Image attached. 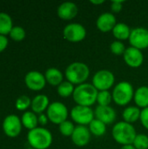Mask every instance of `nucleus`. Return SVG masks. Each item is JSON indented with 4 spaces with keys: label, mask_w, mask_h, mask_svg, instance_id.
<instances>
[{
    "label": "nucleus",
    "mask_w": 148,
    "mask_h": 149,
    "mask_svg": "<svg viewBox=\"0 0 148 149\" xmlns=\"http://www.w3.org/2000/svg\"><path fill=\"white\" fill-rule=\"evenodd\" d=\"M24 81L27 87L33 91L42 90L46 83L44 75H43L41 72L38 71L29 72L24 77Z\"/></svg>",
    "instance_id": "12"
},
{
    "label": "nucleus",
    "mask_w": 148,
    "mask_h": 149,
    "mask_svg": "<svg viewBox=\"0 0 148 149\" xmlns=\"http://www.w3.org/2000/svg\"><path fill=\"white\" fill-rule=\"evenodd\" d=\"M79 12V9L76 3L72 2H64L62 3L57 10L58 16L64 20L73 19Z\"/></svg>",
    "instance_id": "17"
},
{
    "label": "nucleus",
    "mask_w": 148,
    "mask_h": 149,
    "mask_svg": "<svg viewBox=\"0 0 148 149\" xmlns=\"http://www.w3.org/2000/svg\"><path fill=\"white\" fill-rule=\"evenodd\" d=\"M120 149H136L133 146V144L132 145H126V146H122Z\"/></svg>",
    "instance_id": "38"
},
{
    "label": "nucleus",
    "mask_w": 148,
    "mask_h": 149,
    "mask_svg": "<svg viewBox=\"0 0 148 149\" xmlns=\"http://www.w3.org/2000/svg\"><path fill=\"white\" fill-rule=\"evenodd\" d=\"M110 50L111 52L115 55H123L126 50L124 43H122L120 40H115L110 45Z\"/></svg>",
    "instance_id": "32"
},
{
    "label": "nucleus",
    "mask_w": 148,
    "mask_h": 149,
    "mask_svg": "<svg viewBox=\"0 0 148 149\" xmlns=\"http://www.w3.org/2000/svg\"><path fill=\"white\" fill-rule=\"evenodd\" d=\"M90 2H91L92 3H93V4H101V3H103L105 1H104V0H99V1H98V0H97V1H96V0H91Z\"/></svg>",
    "instance_id": "37"
},
{
    "label": "nucleus",
    "mask_w": 148,
    "mask_h": 149,
    "mask_svg": "<svg viewBox=\"0 0 148 149\" xmlns=\"http://www.w3.org/2000/svg\"><path fill=\"white\" fill-rule=\"evenodd\" d=\"M68 113L66 106L59 101L51 103L46 111V115L49 120L58 125H60L64 121L67 120Z\"/></svg>",
    "instance_id": "7"
},
{
    "label": "nucleus",
    "mask_w": 148,
    "mask_h": 149,
    "mask_svg": "<svg viewBox=\"0 0 148 149\" xmlns=\"http://www.w3.org/2000/svg\"><path fill=\"white\" fill-rule=\"evenodd\" d=\"M44 77L46 81L53 86H58L63 82L64 79L62 72L55 67H51L47 69Z\"/></svg>",
    "instance_id": "19"
},
{
    "label": "nucleus",
    "mask_w": 148,
    "mask_h": 149,
    "mask_svg": "<svg viewBox=\"0 0 148 149\" xmlns=\"http://www.w3.org/2000/svg\"><path fill=\"white\" fill-rule=\"evenodd\" d=\"M94 116L97 120L102 121L106 125H110L115 121L117 113L110 106H98L95 108Z\"/></svg>",
    "instance_id": "14"
},
{
    "label": "nucleus",
    "mask_w": 148,
    "mask_h": 149,
    "mask_svg": "<svg viewBox=\"0 0 148 149\" xmlns=\"http://www.w3.org/2000/svg\"><path fill=\"white\" fill-rule=\"evenodd\" d=\"M71 117L77 124L80 126H86L94 120V112L89 107L77 105L72 109Z\"/></svg>",
    "instance_id": "8"
},
{
    "label": "nucleus",
    "mask_w": 148,
    "mask_h": 149,
    "mask_svg": "<svg viewBox=\"0 0 148 149\" xmlns=\"http://www.w3.org/2000/svg\"><path fill=\"white\" fill-rule=\"evenodd\" d=\"M12 25V19L10 16L5 12H0V35L10 34Z\"/></svg>",
    "instance_id": "24"
},
{
    "label": "nucleus",
    "mask_w": 148,
    "mask_h": 149,
    "mask_svg": "<svg viewBox=\"0 0 148 149\" xmlns=\"http://www.w3.org/2000/svg\"><path fill=\"white\" fill-rule=\"evenodd\" d=\"M133 146L136 149H148V136L143 134H137Z\"/></svg>",
    "instance_id": "28"
},
{
    "label": "nucleus",
    "mask_w": 148,
    "mask_h": 149,
    "mask_svg": "<svg viewBox=\"0 0 148 149\" xmlns=\"http://www.w3.org/2000/svg\"><path fill=\"white\" fill-rule=\"evenodd\" d=\"M22 124L29 130H32L38 127V118L37 117L36 113L33 112H25L22 115L21 119Z\"/></svg>",
    "instance_id": "23"
},
{
    "label": "nucleus",
    "mask_w": 148,
    "mask_h": 149,
    "mask_svg": "<svg viewBox=\"0 0 148 149\" xmlns=\"http://www.w3.org/2000/svg\"><path fill=\"white\" fill-rule=\"evenodd\" d=\"M131 29L130 27L125 24V23H117L114 28L113 29V36L120 41L126 40L129 38L131 34Z\"/></svg>",
    "instance_id": "21"
},
{
    "label": "nucleus",
    "mask_w": 148,
    "mask_h": 149,
    "mask_svg": "<svg viewBox=\"0 0 148 149\" xmlns=\"http://www.w3.org/2000/svg\"><path fill=\"white\" fill-rule=\"evenodd\" d=\"M91 132L86 126H77L75 127L74 132L72 134V141L77 147L86 146L91 140Z\"/></svg>",
    "instance_id": "15"
},
{
    "label": "nucleus",
    "mask_w": 148,
    "mask_h": 149,
    "mask_svg": "<svg viewBox=\"0 0 148 149\" xmlns=\"http://www.w3.org/2000/svg\"><path fill=\"white\" fill-rule=\"evenodd\" d=\"M74 129H75V127L73 123L71 122L70 120H65L59 125V132L61 133L62 135L65 137L72 136L74 132Z\"/></svg>",
    "instance_id": "29"
},
{
    "label": "nucleus",
    "mask_w": 148,
    "mask_h": 149,
    "mask_svg": "<svg viewBox=\"0 0 148 149\" xmlns=\"http://www.w3.org/2000/svg\"><path fill=\"white\" fill-rule=\"evenodd\" d=\"M8 45V38L4 35H0V52H3Z\"/></svg>",
    "instance_id": "35"
},
{
    "label": "nucleus",
    "mask_w": 148,
    "mask_h": 149,
    "mask_svg": "<svg viewBox=\"0 0 148 149\" xmlns=\"http://www.w3.org/2000/svg\"><path fill=\"white\" fill-rule=\"evenodd\" d=\"M31 105V99L26 95H22L16 100V108L20 111H24L27 109Z\"/></svg>",
    "instance_id": "31"
},
{
    "label": "nucleus",
    "mask_w": 148,
    "mask_h": 149,
    "mask_svg": "<svg viewBox=\"0 0 148 149\" xmlns=\"http://www.w3.org/2000/svg\"><path fill=\"white\" fill-rule=\"evenodd\" d=\"M123 58L126 64L133 68L140 67L144 61V56L142 52L133 46L126 48L125 53L123 54Z\"/></svg>",
    "instance_id": "13"
},
{
    "label": "nucleus",
    "mask_w": 148,
    "mask_h": 149,
    "mask_svg": "<svg viewBox=\"0 0 148 149\" xmlns=\"http://www.w3.org/2000/svg\"><path fill=\"white\" fill-rule=\"evenodd\" d=\"M113 100V95L109 91H100L98 93L97 102L99 106H109Z\"/></svg>",
    "instance_id": "27"
},
{
    "label": "nucleus",
    "mask_w": 148,
    "mask_h": 149,
    "mask_svg": "<svg viewBox=\"0 0 148 149\" xmlns=\"http://www.w3.org/2000/svg\"><path fill=\"white\" fill-rule=\"evenodd\" d=\"M27 140L33 148L47 149L52 143V134L48 129L38 127L29 131Z\"/></svg>",
    "instance_id": "3"
},
{
    "label": "nucleus",
    "mask_w": 148,
    "mask_h": 149,
    "mask_svg": "<svg viewBox=\"0 0 148 149\" xmlns=\"http://www.w3.org/2000/svg\"><path fill=\"white\" fill-rule=\"evenodd\" d=\"M3 129L4 134L11 138L19 135L22 129V121L18 116L10 114L5 117L3 122Z\"/></svg>",
    "instance_id": "11"
},
{
    "label": "nucleus",
    "mask_w": 148,
    "mask_h": 149,
    "mask_svg": "<svg viewBox=\"0 0 148 149\" xmlns=\"http://www.w3.org/2000/svg\"><path fill=\"white\" fill-rule=\"evenodd\" d=\"M116 24V17L111 12H104L100 14L96 21L97 28L102 32H108L113 31Z\"/></svg>",
    "instance_id": "16"
},
{
    "label": "nucleus",
    "mask_w": 148,
    "mask_h": 149,
    "mask_svg": "<svg viewBox=\"0 0 148 149\" xmlns=\"http://www.w3.org/2000/svg\"><path fill=\"white\" fill-rule=\"evenodd\" d=\"M123 1H112L111 3V10L113 12H120L123 7Z\"/></svg>",
    "instance_id": "34"
},
{
    "label": "nucleus",
    "mask_w": 148,
    "mask_h": 149,
    "mask_svg": "<svg viewBox=\"0 0 148 149\" xmlns=\"http://www.w3.org/2000/svg\"><path fill=\"white\" fill-rule=\"evenodd\" d=\"M115 82L113 73L109 70H99L92 77V85L98 91H108Z\"/></svg>",
    "instance_id": "6"
},
{
    "label": "nucleus",
    "mask_w": 148,
    "mask_h": 149,
    "mask_svg": "<svg viewBox=\"0 0 148 149\" xmlns=\"http://www.w3.org/2000/svg\"><path fill=\"white\" fill-rule=\"evenodd\" d=\"M63 35L67 41L72 43H79L85 39L86 36V30L81 24L71 23L64 28Z\"/></svg>",
    "instance_id": "9"
},
{
    "label": "nucleus",
    "mask_w": 148,
    "mask_h": 149,
    "mask_svg": "<svg viewBox=\"0 0 148 149\" xmlns=\"http://www.w3.org/2000/svg\"><path fill=\"white\" fill-rule=\"evenodd\" d=\"M88 128L92 134L98 136V137L103 136L106 132V125L97 119H94L88 125Z\"/></svg>",
    "instance_id": "25"
},
{
    "label": "nucleus",
    "mask_w": 148,
    "mask_h": 149,
    "mask_svg": "<svg viewBox=\"0 0 148 149\" xmlns=\"http://www.w3.org/2000/svg\"><path fill=\"white\" fill-rule=\"evenodd\" d=\"M25 149H35V148H25Z\"/></svg>",
    "instance_id": "39"
},
{
    "label": "nucleus",
    "mask_w": 148,
    "mask_h": 149,
    "mask_svg": "<svg viewBox=\"0 0 148 149\" xmlns=\"http://www.w3.org/2000/svg\"><path fill=\"white\" fill-rule=\"evenodd\" d=\"M142 126L148 130V107L141 110L140 118Z\"/></svg>",
    "instance_id": "33"
},
{
    "label": "nucleus",
    "mask_w": 148,
    "mask_h": 149,
    "mask_svg": "<svg viewBox=\"0 0 148 149\" xmlns=\"http://www.w3.org/2000/svg\"><path fill=\"white\" fill-rule=\"evenodd\" d=\"M133 100L138 107L143 109L148 107V86H143L139 87L134 92Z\"/></svg>",
    "instance_id": "20"
},
{
    "label": "nucleus",
    "mask_w": 148,
    "mask_h": 149,
    "mask_svg": "<svg viewBox=\"0 0 148 149\" xmlns=\"http://www.w3.org/2000/svg\"><path fill=\"white\" fill-rule=\"evenodd\" d=\"M112 135L117 143L126 146L133 144L137 134L132 124L126 121H120L113 126Z\"/></svg>",
    "instance_id": "2"
},
{
    "label": "nucleus",
    "mask_w": 148,
    "mask_h": 149,
    "mask_svg": "<svg viewBox=\"0 0 148 149\" xmlns=\"http://www.w3.org/2000/svg\"><path fill=\"white\" fill-rule=\"evenodd\" d=\"M74 89L75 88L73 86V84L69 81H63L58 86V93L63 98H68L73 94Z\"/></svg>",
    "instance_id": "26"
},
{
    "label": "nucleus",
    "mask_w": 148,
    "mask_h": 149,
    "mask_svg": "<svg viewBox=\"0 0 148 149\" xmlns=\"http://www.w3.org/2000/svg\"><path fill=\"white\" fill-rule=\"evenodd\" d=\"M140 113L141 111L140 107L131 106V107H127L126 108H125L122 113V117L124 119V121L132 124L133 122H136L138 120H140Z\"/></svg>",
    "instance_id": "22"
},
{
    "label": "nucleus",
    "mask_w": 148,
    "mask_h": 149,
    "mask_svg": "<svg viewBox=\"0 0 148 149\" xmlns=\"http://www.w3.org/2000/svg\"><path fill=\"white\" fill-rule=\"evenodd\" d=\"M134 92L133 86L130 82L121 81L118 83L113 90V100L119 106H126L133 99Z\"/></svg>",
    "instance_id": "5"
},
{
    "label": "nucleus",
    "mask_w": 148,
    "mask_h": 149,
    "mask_svg": "<svg viewBox=\"0 0 148 149\" xmlns=\"http://www.w3.org/2000/svg\"><path fill=\"white\" fill-rule=\"evenodd\" d=\"M38 123H39L41 126H44V125H46V124H47V122H48V120H49V119H48L47 115H44V114H43V113L39 114V116H38Z\"/></svg>",
    "instance_id": "36"
},
{
    "label": "nucleus",
    "mask_w": 148,
    "mask_h": 149,
    "mask_svg": "<svg viewBox=\"0 0 148 149\" xmlns=\"http://www.w3.org/2000/svg\"><path fill=\"white\" fill-rule=\"evenodd\" d=\"M65 75L67 81L79 86L85 83L88 79L90 75V69L85 63L73 62L66 67Z\"/></svg>",
    "instance_id": "4"
},
{
    "label": "nucleus",
    "mask_w": 148,
    "mask_h": 149,
    "mask_svg": "<svg viewBox=\"0 0 148 149\" xmlns=\"http://www.w3.org/2000/svg\"><path fill=\"white\" fill-rule=\"evenodd\" d=\"M10 37L15 41H21L25 38V31L21 26H13L10 32Z\"/></svg>",
    "instance_id": "30"
},
{
    "label": "nucleus",
    "mask_w": 148,
    "mask_h": 149,
    "mask_svg": "<svg viewBox=\"0 0 148 149\" xmlns=\"http://www.w3.org/2000/svg\"><path fill=\"white\" fill-rule=\"evenodd\" d=\"M49 105V98L44 94H38L31 100V107L33 113L41 114L44 110H47Z\"/></svg>",
    "instance_id": "18"
},
{
    "label": "nucleus",
    "mask_w": 148,
    "mask_h": 149,
    "mask_svg": "<svg viewBox=\"0 0 148 149\" xmlns=\"http://www.w3.org/2000/svg\"><path fill=\"white\" fill-rule=\"evenodd\" d=\"M99 91L90 83H83L75 87L72 97L74 101L79 106L89 107L97 102Z\"/></svg>",
    "instance_id": "1"
},
{
    "label": "nucleus",
    "mask_w": 148,
    "mask_h": 149,
    "mask_svg": "<svg viewBox=\"0 0 148 149\" xmlns=\"http://www.w3.org/2000/svg\"><path fill=\"white\" fill-rule=\"evenodd\" d=\"M131 46L139 50H144L148 47V30L144 27H136L131 31L129 37Z\"/></svg>",
    "instance_id": "10"
}]
</instances>
